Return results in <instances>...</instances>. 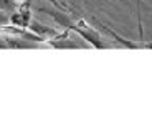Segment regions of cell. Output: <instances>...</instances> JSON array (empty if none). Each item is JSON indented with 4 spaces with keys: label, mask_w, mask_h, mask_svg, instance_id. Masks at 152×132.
<instances>
[{
    "label": "cell",
    "mask_w": 152,
    "mask_h": 132,
    "mask_svg": "<svg viewBox=\"0 0 152 132\" xmlns=\"http://www.w3.org/2000/svg\"><path fill=\"white\" fill-rule=\"evenodd\" d=\"M46 13L53 17L60 25H63L65 28L68 30H73L80 35L81 38H84L88 43H91L94 48H99V50H104L107 48L106 43H103V38L99 35V31L96 30L94 26H91L89 23L86 22L84 18H76V20H71V15H66L63 12H58V10H48L46 8Z\"/></svg>",
    "instance_id": "6da1fadb"
},
{
    "label": "cell",
    "mask_w": 152,
    "mask_h": 132,
    "mask_svg": "<svg viewBox=\"0 0 152 132\" xmlns=\"http://www.w3.org/2000/svg\"><path fill=\"white\" fill-rule=\"evenodd\" d=\"M20 4H22V2H18V0H0V12L10 15L13 10H17V7H18Z\"/></svg>",
    "instance_id": "7a4b0ae2"
}]
</instances>
